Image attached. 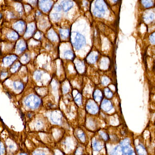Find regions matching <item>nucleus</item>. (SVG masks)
Wrapping results in <instances>:
<instances>
[{"label": "nucleus", "mask_w": 155, "mask_h": 155, "mask_svg": "<svg viewBox=\"0 0 155 155\" xmlns=\"http://www.w3.org/2000/svg\"><path fill=\"white\" fill-rule=\"evenodd\" d=\"M105 5L101 1H97L94 10V14L98 17H102L105 15Z\"/></svg>", "instance_id": "7ed1b4c3"}, {"label": "nucleus", "mask_w": 155, "mask_h": 155, "mask_svg": "<svg viewBox=\"0 0 155 155\" xmlns=\"http://www.w3.org/2000/svg\"><path fill=\"white\" fill-rule=\"evenodd\" d=\"M123 151L121 146H117L114 148L111 153V155H123Z\"/></svg>", "instance_id": "4468645a"}, {"label": "nucleus", "mask_w": 155, "mask_h": 155, "mask_svg": "<svg viewBox=\"0 0 155 155\" xmlns=\"http://www.w3.org/2000/svg\"><path fill=\"white\" fill-rule=\"evenodd\" d=\"M150 40L151 42L153 43V44H154L155 43V36H154V35H152V36L150 37Z\"/></svg>", "instance_id": "72a5a7b5"}, {"label": "nucleus", "mask_w": 155, "mask_h": 155, "mask_svg": "<svg viewBox=\"0 0 155 155\" xmlns=\"http://www.w3.org/2000/svg\"><path fill=\"white\" fill-rule=\"evenodd\" d=\"M100 135H101V136L102 137V138L105 140L107 141L108 140L109 137H108V135L107 133H103V132H100Z\"/></svg>", "instance_id": "c756f323"}, {"label": "nucleus", "mask_w": 155, "mask_h": 155, "mask_svg": "<svg viewBox=\"0 0 155 155\" xmlns=\"http://www.w3.org/2000/svg\"><path fill=\"white\" fill-rule=\"evenodd\" d=\"M52 3L50 1H42L39 3V6L41 9L44 12H47L51 8Z\"/></svg>", "instance_id": "39448f33"}, {"label": "nucleus", "mask_w": 155, "mask_h": 155, "mask_svg": "<svg viewBox=\"0 0 155 155\" xmlns=\"http://www.w3.org/2000/svg\"><path fill=\"white\" fill-rule=\"evenodd\" d=\"M120 145H121L123 154L124 155H129L133 152L131 147L130 142L129 139H126L123 140L120 143Z\"/></svg>", "instance_id": "20e7f679"}, {"label": "nucleus", "mask_w": 155, "mask_h": 155, "mask_svg": "<svg viewBox=\"0 0 155 155\" xmlns=\"http://www.w3.org/2000/svg\"><path fill=\"white\" fill-rule=\"evenodd\" d=\"M74 100L76 101V102L77 103L78 105H81L82 103V98H81V96L80 94H78L76 97L74 98Z\"/></svg>", "instance_id": "b1692460"}, {"label": "nucleus", "mask_w": 155, "mask_h": 155, "mask_svg": "<svg viewBox=\"0 0 155 155\" xmlns=\"http://www.w3.org/2000/svg\"><path fill=\"white\" fill-rule=\"evenodd\" d=\"M55 9L57 11H60L62 9V7L61 5H56L55 7H54Z\"/></svg>", "instance_id": "473e14b6"}, {"label": "nucleus", "mask_w": 155, "mask_h": 155, "mask_svg": "<svg viewBox=\"0 0 155 155\" xmlns=\"http://www.w3.org/2000/svg\"><path fill=\"white\" fill-rule=\"evenodd\" d=\"M26 46L25 43L21 40L16 45V51L18 53H21L22 51H23L25 49Z\"/></svg>", "instance_id": "9b49d317"}, {"label": "nucleus", "mask_w": 155, "mask_h": 155, "mask_svg": "<svg viewBox=\"0 0 155 155\" xmlns=\"http://www.w3.org/2000/svg\"><path fill=\"white\" fill-rule=\"evenodd\" d=\"M78 137L80 138V139L81 140V141H85V135L82 132H80V133H78Z\"/></svg>", "instance_id": "c85d7f7f"}, {"label": "nucleus", "mask_w": 155, "mask_h": 155, "mask_svg": "<svg viewBox=\"0 0 155 155\" xmlns=\"http://www.w3.org/2000/svg\"><path fill=\"white\" fill-rule=\"evenodd\" d=\"M60 33L61 37L63 38H67L69 36V31L68 30L61 29L60 30Z\"/></svg>", "instance_id": "6ab92c4d"}, {"label": "nucleus", "mask_w": 155, "mask_h": 155, "mask_svg": "<svg viewBox=\"0 0 155 155\" xmlns=\"http://www.w3.org/2000/svg\"><path fill=\"white\" fill-rule=\"evenodd\" d=\"M109 83V80L107 78H103L102 79V84L104 85H106Z\"/></svg>", "instance_id": "2f4dec72"}, {"label": "nucleus", "mask_w": 155, "mask_h": 155, "mask_svg": "<svg viewBox=\"0 0 155 155\" xmlns=\"http://www.w3.org/2000/svg\"><path fill=\"white\" fill-rule=\"evenodd\" d=\"M129 155H135V153H134V151H133V152H132V153H131L130 154H129Z\"/></svg>", "instance_id": "c9c22d12"}, {"label": "nucleus", "mask_w": 155, "mask_h": 155, "mask_svg": "<svg viewBox=\"0 0 155 155\" xmlns=\"http://www.w3.org/2000/svg\"><path fill=\"white\" fill-rule=\"evenodd\" d=\"M101 107L103 110L106 112H109L112 110V109L113 108V105L109 100H104L101 103Z\"/></svg>", "instance_id": "0eeeda50"}, {"label": "nucleus", "mask_w": 155, "mask_h": 155, "mask_svg": "<svg viewBox=\"0 0 155 155\" xmlns=\"http://www.w3.org/2000/svg\"><path fill=\"white\" fill-rule=\"evenodd\" d=\"M42 77V73L41 72H40L39 71H36L35 74H34V78L36 80H38L40 79H41Z\"/></svg>", "instance_id": "bb28decb"}, {"label": "nucleus", "mask_w": 155, "mask_h": 155, "mask_svg": "<svg viewBox=\"0 0 155 155\" xmlns=\"http://www.w3.org/2000/svg\"><path fill=\"white\" fill-rule=\"evenodd\" d=\"M64 56L65 58L66 59L73 60V59L74 58V54L71 51L67 50L65 52Z\"/></svg>", "instance_id": "a211bd4d"}, {"label": "nucleus", "mask_w": 155, "mask_h": 155, "mask_svg": "<svg viewBox=\"0 0 155 155\" xmlns=\"http://www.w3.org/2000/svg\"><path fill=\"white\" fill-rule=\"evenodd\" d=\"M28 56L29 55H28L27 54H24L21 58V62L23 63H26L28 62V59H29V57H28Z\"/></svg>", "instance_id": "a878e982"}, {"label": "nucleus", "mask_w": 155, "mask_h": 155, "mask_svg": "<svg viewBox=\"0 0 155 155\" xmlns=\"http://www.w3.org/2000/svg\"><path fill=\"white\" fill-rule=\"evenodd\" d=\"M70 41L73 46L77 50L81 49L86 44V40L84 36L78 32L71 33Z\"/></svg>", "instance_id": "f257e3e1"}, {"label": "nucleus", "mask_w": 155, "mask_h": 155, "mask_svg": "<svg viewBox=\"0 0 155 155\" xmlns=\"http://www.w3.org/2000/svg\"><path fill=\"white\" fill-rule=\"evenodd\" d=\"M4 150H5L4 147L3 146V145L2 143H1V144H0V154H3L4 152Z\"/></svg>", "instance_id": "7c9ffc66"}, {"label": "nucleus", "mask_w": 155, "mask_h": 155, "mask_svg": "<svg viewBox=\"0 0 155 155\" xmlns=\"http://www.w3.org/2000/svg\"><path fill=\"white\" fill-rule=\"evenodd\" d=\"M41 99L35 95L28 96L25 99L24 103L25 105L31 109H35L39 107L41 104Z\"/></svg>", "instance_id": "f03ea898"}, {"label": "nucleus", "mask_w": 155, "mask_h": 155, "mask_svg": "<svg viewBox=\"0 0 155 155\" xmlns=\"http://www.w3.org/2000/svg\"><path fill=\"white\" fill-rule=\"evenodd\" d=\"M136 152L139 155H146V151L144 147L142 145H139L136 148Z\"/></svg>", "instance_id": "ddd939ff"}, {"label": "nucleus", "mask_w": 155, "mask_h": 155, "mask_svg": "<svg viewBox=\"0 0 155 155\" xmlns=\"http://www.w3.org/2000/svg\"><path fill=\"white\" fill-rule=\"evenodd\" d=\"M20 64L19 63H16V64L15 65H14L13 66V67H12V68H11V71L12 72H16L17 70H18V69L19 68V67H20Z\"/></svg>", "instance_id": "393cba45"}, {"label": "nucleus", "mask_w": 155, "mask_h": 155, "mask_svg": "<svg viewBox=\"0 0 155 155\" xmlns=\"http://www.w3.org/2000/svg\"><path fill=\"white\" fill-rule=\"evenodd\" d=\"M87 109L88 112L91 114H96L98 112V107L96 103L93 101H89L87 105Z\"/></svg>", "instance_id": "423d86ee"}, {"label": "nucleus", "mask_w": 155, "mask_h": 155, "mask_svg": "<svg viewBox=\"0 0 155 155\" xmlns=\"http://www.w3.org/2000/svg\"><path fill=\"white\" fill-rule=\"evenodd\" d=\"M7 37L10 39L16 40L18 38V35L16 32L12 31L7 34Z\"/></svg>", "instance_id": "aec40b11"}, {"label": "nucleus", "mask_w": 155, "mask_h": 155, "mask_svg": "<svg viewBox=\"0 0 155 155\" xmlns=\"http://www.w3.org/2000/svg\"><path fill=\"white\" fill-rule=\"evenodd\" d=\"M142 3L145 7H151L153 5V3L151 1H142Z\"/></svg>", "instance_id": "4be33fe9"}, {"label": "nucleus", "mask_w": 155, "mask_h": 155, "mask_svg": "<svg viewBox=\"0 0 155 155\" xmlns=\"http://www.w3.org/2000/svg\"><path fill=\"white\" fill-rule=\"evenodd\" d=\"M13 87L15 90H21L23 89V84L21 82L16 81L13 83Z\"/></svg>", "instance_id": "dca6fc26"}, {"label": "nucleus", "mask_w": 155, "mask_h": 155, "mask_svg": "<svg viewBox=\"0 0 155 155\" xmlns=\"http://www.w3.org/2000/svg\"><path fill=\"white\" fill-rule=\"evenodd\" d=\"M73 3L70 1H63L61 3L62 9L65 12L69 10L73 6Z\"/></svg>", "instance_id": "6e6552de"}, {"label": "nucleus", "mask_w": 155, "mask_h": 155, "mask_svg": "<svg viewBox=\"0 0 155 155\" xmlns=\"http://www.w3.org/2000/svg\"><path fill=\"white\" fill-rule=\"evenodd\" d=\"M14 28L17 32L22 33L25 28V23L23 21H20L16 22L14 24Z\"/></svg>", "instance_id": "9d476101"}, {"label": "nucleus", "mask_w": 155, "mask_h": 155, "mask_svg": "<svg viewBox=\"0 0 155 155\" xmlns=\"http://www.w3.org/2000/svg\"><path fill=\"white\" fill-rule=\"evenodd\" d=\"M93 148L94 150L95 151H97L98 152L99 151H100L102 147V145L101 144H100V143L99 142H97V141L96 140H94L93 141Z\"/></svg>", "instance_id": "f3484780"}, {"label": "nucleus", "mask_w": 155, "mask_h": 155, "mask_svg": "<svg viewBox=\"0 0 155 155\" xmlns=\"http://www.w3.org/2000/svg\"><path fill=\"white\" fill-rule=\"evenodd\" d=\"M2 14H0V19H1L2 18Z\"/></svg>", "instance_id": "e433bc0d"}, {"label": "nucleus", "mask_w": 155, "mask_h": 155, "mask_svg": "<svg viewBox=\"0 0 155 155\" xmlns=\"http://www.w3.org/2000/svg\"><path fill=\"white\" fill-rule=\"evenodd\" d=\"M34 30H35V27H34V25L33 24H30L28 25L26 32H25V36L26 37L31 36L32 35V34L33 33Z\"/></svg>", "instance_id": "f8f14e48"}, {"label": "nucleus", "mask_w": 155, "mask_h": 155, "mask_svg": "<svg viewBox=\"0 0 155 155\" xmlns=\"http://www.w3.org/2000/svg\"><path fill=\"white\" fill-rule=\"evenodd\" d=\"M53 17L55 20H59L60 19L61 16L60 14H58V13H54L53 14Z\"/></svg>", "instance_id": "cd10ccee"}, {"label": "nucleus", "mask_w": 155, "mask_h": 155, "mask_svg": "<svg viewBox=\"0 0 155 155\" xmlns=\"http://www.w3.org/2000/svg\"><path fill=\"white\" fill-rule=\"evenodd\" d=\"M34 155H45L43 153H36L34 154Z\"/></svg>", "instance_id": "f704fd0d"}, {"label": "nucleus", "mask_w": 155, "mask_h": 155, "mask_svg": "<svg viewBox=\"0 0 155 155\" xmlns=\"http://www.w3.org/2000/svg\"><path fill=\"white\" fill-rule=\"evenodd\" d=\"M17 57L16 55H10L6 56L3 60V64L5 66H9L17 59Z\"/></svg>", "instance_id": "1a4fd4ad"}, {"label": "nucleus", "mask_w": 155, "mask_h": 155, "mask_svg": "<svg viewBox=\"0 0 155 155\" xmlns=\"http://www.w3.org/2000/svg\"><path fill=\"white\" fill-rule=\"evenodd\" d=\"M105 94L108 98H111L113 96V94L111 91V90L108 88L105 89Z\"/></svg>", "instance_id": "5701e85b"}, {"label": "nucleus", "mask_w": 155, "mask_h": 155, "mask_svg": "<svg viewBox=\"0 0 155 155\" xmlns=\"http://www.w3.org/2000/svg\"><path fill=\"white\" fill-rule=\"evenodd\" d=\"M97 55H95V53H91L88 57L89 62L90 63H95L97 60Z\"/></svg>", "instance_id": "412c9836"}, {"label": "nucleus", "mask_w": 155, "mask_h": 155, "mask_svg": "<svg viewBox=\"0 0 155 155\" xmlns=\"http://www.w3.org/2000/svg\"><path fill=\"white\" fill-rule=\"evenodd\" d=\"M94 99L96 102H99L102 98V95L101 91L99 90H97L95 91L94 94Z\"/></svg>", "instance_id": "2eb2a0df"}, {"label": "nucleus", "mask_w": 155, "mask_h": 155, "mask_svg": "<svg viewBox=\"0 0 155 155\" xmlns=\"http://www.w3.org/2000/svg\"><path fill=\"white\" fill-rule=\"evenodd\" d=\"M20 155H27L25 154H21Z\"/></svg>", "instance_id": "4c0bfd02"}]
</instances>
